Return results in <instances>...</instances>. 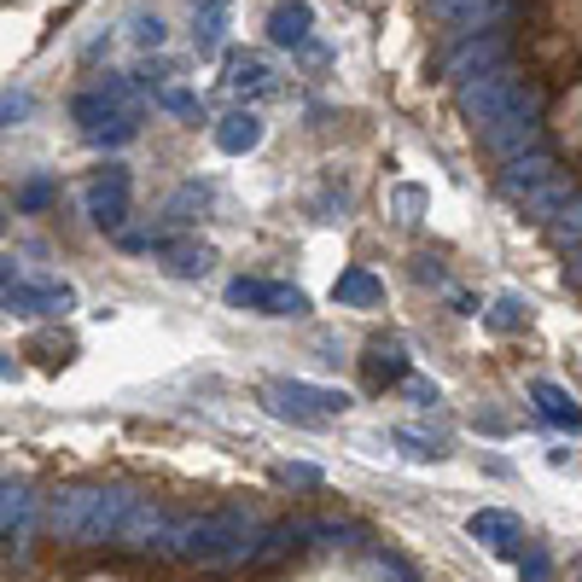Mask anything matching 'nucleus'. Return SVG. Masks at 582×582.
Segmentation results:
<instances>
[{"instance_id":"9d476101","label":"nucleus","mask_w":582,"mask_h":582,"mask_svg":"<svg viewBox=\"0 0 582 582\" xmlns=\"http://www.w3.org/2000/svg\"><path fill=\"white\" fill-rule=\"evenodd\" d=\"M402 373H408V367H402V350H397V344H373V350H367V385H373V390L402 385Z\"/></svg>"},{"instance_id":"6ab92c4d","label":"nucleus","mask_w":582,"mask_h":582,"mask_svg":"<svg viewBox=\"0 0 582 582\" xmlns=\"http://www.w3.org/2000/svg\"><path fill=\"white\" fill-rule=\"evenodd\" d=\"M577 274H582V268H577Z\"/></svg>"},{"instance_id":"423d86ee","label":"nucleus","mask_w":582,"mask_h":582,"mask_svg":"<svg viewBox=\"0 0 582 582\" xmlns=\"http://www.w3.org/2000/svg\"><path fill=\"white\" fill-rule=\"evenodd\" d=\"M530 402L542 408V420L547 425H571V432H582V408H577V397L571 390H559V385H530Z\"/></svg>"},{"instance_id":"f3484780","label":"nucleus","mask_w":582,"mask_h":582,"mask_svg":"<svg viewBox=\"0 0 582 582\" xmlns=\"http://www.w3.org/2000/svg\"><path fill=\"white\" fill-rule=\"evenodd\" d=\"M495 327H519V303H512V298H501V303H495Z\"/></svg>"},{"instance_id":"2eb2a0df","label":"nucleus","mask_w":582,"mask_h":582,"mask_svg":"<svg viewBox=\"0 0 582 582\" xmlns=\"http://www.w3.org/2000/svg\"><path fill=\"white\" fill-rule=\"evenodd\" d=\"M559 123H565V134H571V141H582V88L571 94V106H565Z\"/></svg>"},{"instance_id":"6e6552de","label":"nucleus","mask_w":582,"mask_h":582,"mask_svg":"<svg viewBox=\"0 0 582 582\" xmlns=\"http://www.w3.org/2000/svg\"><path fill=\"white\" fill-rule=\"evenodd\" d=\"M298 542H310V524H274V530H263V542H256L251 565H274V559H286Z\"/></svg>"},{"instance_id":"a211bd4d","label":"nucleus","mask_w":582,"mask_h":582,"mask_svg":"<svg viewBox=\"0 0 582 582\" xmlns=\"http://www.w3.org/2000/svg\"><path fill=\"white\" fill-rule=\"evenodd\" d=\"M221 141H228V146H251V141H256V123H228Z\"/></svg>"},{"instance_id":"dca6fc26","label":"nucleus","mask_w":582,"mask_h":582,"mask_svg":"<svg viewBox=\"0 0 582 582\" xmlns=\"http://www.w3.org/2000/svg\"><path fill=\"white\" fill-rule=\"evenodd\" d=\"M291 29H303V12H274V36L291 41Z\"/></svg>"},{"instance_id":"f03ea898","label":"nucleus","mask_w":582,"mask_h":582,"mask_svg":"<svg viewBox=\"0 0 582 582\" xmlns=\"http://www.w3.org/2000/svg\"><path fill=\"white\" fill-rule=\"evenodd\" d=\"M263 402L280 420H298V425H320L327 414H344V408H350L344 390H315V385H268Z\"/></svg>"},{"instance_id":"0eeeda50","label":"nucleus","mask_w":582,"mask_h":582,"mask_svg":"<svg viewBox=\"0 0 582 582\" xmlns=\"http://www.w3.org/2000/svg\"><path fill=\"white\" fill-rule=\"evenodd\" d=\"M29 512H36L29 489H24V484H7V507H0V530H7V547H24V536H29Z\"/></svg>"},{"instance_id":"f257e3e1","label":"nucleus","mask_w":582,"mask_h":582,"mask_svg":"<svg viewBox=\"0 0 582 582\" xmlns=\"http://www.w3.org/2000/svg\"><path fill=\"white\" fill-rule=\"evenodd\" d=\"M256 542H263V530H256V519L239 512V507L193 512V519H175V512H169V530H163L158 554H175L186 565H198V571H233V565H245L256 554Z\"/></svg>"},{"instance_id":"9b49d317","label":"nucleus","mask_w":582,"mask_h":582,"mask_svg":"<svg viewBox=\"0 0 582 582\" xmlns=\"http://www.w3.org/2000/svg\"><path fill=\"white\" fill-rule=\"evenodd\" d=\"M519 577L524 582H554V559H547L542 547H524V554H519Z\"/></svg>"},{"instance_id":"7ed1b4c3","label":"nucleus","mask_w":582,"mask_h":582,"mask_svg":"<svg viewBox=\"0 0 582 582\" xmlns=\"http://www.w3.org/2000/svg\"><path fill=\"white\" fill-rule=\"evenodd\" d=\"M99 495H106V484H64L53 501H47V530H53L59 542L82 547V536H88V519L99 507Z\"/></svg>"},{"instance_id":"1a4fd4ad","label":"nucleus","mask_w":582,"mask_h":582,"mask_svg":"<svg viewBox=\"0 0 582 582\" xmlns=\"http://www.w3.org/2000/svg\"><path fill=\"white\" fill-rule=\"evenodd\" d=\"M233 303H256V310H291V315H298L303 310V298H298V291H280V286H245V280H239L233 286Z\"/></svg>"},{"instance_id":"20e7f679","label":"nucleus","mask_w":582,"mask_h":582,"mask_svg":"<svg viewBox=\"0 0 582 582\" xmlns=\"http://www.w3.org/2000/svg\"><path fill=\"white\" fill-rule=\"evenodd\" d=\"M466 536H472L477 547H489V554H501V559H519V554H524V524L512 519V512H501V507L472 512V519H466Z\"/></svg>"},{"instance_id":"f8f14e48","label":"nucleus","mask_w":582,"mask_h":582,"mask_svg":"<svg viewBox=\"0 0 582 582\" xmlns=\"http://www.w3.org/2000/svg\"><path fill=\"white\" fill-rule=\"evenodd\" d=\"M274 477H280L286 489H315V484H320V466H303V460H286V466L274 472Z\"/></svg>"},{"instance_id":"4468645a","label":"nucleus","mask_w":582,"mask_h":582,"mask_svg":"<svg viewBox=\"0 0 582 582\" xmlns=\"http://www.w3.org/2000/svg\"><path fill=\"white\" fill-rule=\"evenodd\" d=\"M397 442L408 449V460H442L437 442H425V437H414V432H397Z\"/></svg>"},{"instance_id":"39448f33","label":"nucleus","mask_w":582,"mask_h":582,"mask_svg":"<svg viewBox=\"0 0 582 582\" xmlns=\"http://www.w3.org/2000/svg\"><path fill=\"white\" fill-rule=\"evenodd\" d=\"M163 530H169V512L158 501H134L123 530H117V547H123V554H158Z\"/></svg>"},{"instance_id":"ddd939ff","label":"nucleus","mask_w":582,"mask_h":582,"mask_svg":"<svg viewBox=\"0 0 582 582\" xmlns=\"http://www.w3.org/2000/svg\"><path fill=\"white\" fill-rule=\"evenodd\" d=\"M338 298H350V303H373V298H379V286H373L367 274H350V280L338 286Z\"/></svg>"}]
</instances>
